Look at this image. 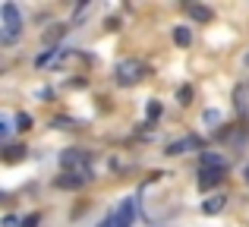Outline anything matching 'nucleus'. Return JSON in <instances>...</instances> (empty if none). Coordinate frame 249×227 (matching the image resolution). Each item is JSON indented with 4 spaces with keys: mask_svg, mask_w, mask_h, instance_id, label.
I'll return each mask as SVG.
<instances>
[{
    "mask_svg": "<svg viewBox=\"0 0 249 227\" xmlns=\"http://www.w3.org/2000/svg\"><path fill=\"white\" fill-rule=\"evenodd\" d=\"M98 227H126V224H123V221H120L117 215H107V218H104V221L98 224Z\"/></svg>",
    "mask_w": 249,
    "mask_h": 227,
    "instance_id": "obj_15",
    "label": "nucleus"
},
{
    "mask_svg": "<svg viewBox=\"0 0 249 227\" xmlns=\"http://www.w3.org/2000/svg\"><path fill=\"white\" fill-rule=\"evenodd\" d=\"M22 155H25V148H22V145H10V148H6V155H3V158H6V161H19Z\"/></svg>",
    "mask_w": 249,
    "mask_h": 227,
    "instance_id": "obj_13",
    "label": "nucleus"
},
{
    "mask_svg": "<svg viewBox=\"0 0 249 227\" xmlns=\"http://www.w3.org/2000/svg\"><path fill=\"white\" fill-rule=\"evenodd\" d=\"M0 16H3V44H10L19 35V29H22V16H19L16 3H3L0 6Z\"/></svg>",
    "mask_w": 249,
    "mask_h": 227,
    "instance_id": "obj_3",
    "label": "nucleus"
},
{
    "mask_svg": "<svg viewBox=\"0 0 249 227\" xmlns=\"http://www.w3.org/2000/svg\"><path fill=\"white\" fill-rule=\"evenodd\" d=\"M60 164L67 174H76L82 180H91V161H89V152H79V148H67L60 155Z\"/></svg>",
    "mask_w": 249,
    "mask_h": 227,
    "instance_id": "obj_1",
    "label": "nucleus"
},
{
    "mask_svg": "<svg viewBox=\"0 0 249 227\" xmlns=\"http://www.w3.org/2000/svg\"><path fill=\"white\" fill-rule=\"evenodd\" d=\"M63 32H67V25H57V29H48V32H44V41H57V38H60Z\"/></svg>",
    "mask_w": 249,
    "mask_h": 227,
    "instance_id": "obj_14",
    "label": "nucleus"
},
{
    "mask_svg": "<svg viewBox=\"0 0 249 227\" xmlns=\"http://www.w3.org/2000/svg\"><path fill=\"white\" fill-rule=\"evenodd\" d=\"M202 167H218V171H227V158L218 152H202Z\"/></svg>",
    "mask_w": 249,
    "mask_h": 227,
    "instance_id": "obj_6",
    "label": "nucleus"
},
{
    "mask_svg": "<svg viewBox=\"0 0 249 227\" xmlns=\"http://www.w3.org/2000/svg\"><path fill=\"white\" fill-rule=\"evenodd\" d=\"M243 177H246V183H249V167H246V171H243Z\"/></svg>",
    "mask_w": 249,
    "mask_h": 227,
    "instance_id": "obj_20",
    "label": "nucleus"
},
{
    "mask_svg": "<svg viewBox=\"0 0 249 227\" xmlns=\"http://www.w3.org/2000/svg\"><path fill=\"white\" fill-rule=\"evenodd\" d=\"M224 205H227L224 196H212V199L202 202V211H205V215H218V211H224Z\"/></svg>",
    "mask_w": 249,
    "mask_h": 227,
    "instance_id": "obj_10",
    "label": "nucleus"
},
{
    "mask_svg": "<svg viewBox=\"0 0 249 227\" xmlns=\"http://www.w3.org/2000/svg\"><path fill=\"white\" fill-rule=\"evenodd\" d=\"M16 129H19V133H25V129H32V117L25 114V111H19V114H16Z\"/></svg>",
    "mask_w": 249,
    "mask_h": 227,
    "instance_id": "obj_12",
    "label": "nucleus"
},
{
    "mask_svg": "<svg viewBox=\"0 0 249 227\" xmlns=\"http://www.w3.org/2000/svg\"><path fill=\"white\" fill-rule=\"evenodd\" d=\"M133 215H136V199H123V205L117 209V218L129 227V224H133Z\"/></svg>",
    "mask_w": 249,
    "mask_h": 227,
    "instance_id": "obj_7",
    "label": "nucleus"
},
{
    "mask_svg": "<svg viewBox=\"0 0 249 227\" xmlns=\"http://www.w3.org/2000/svg\"><path fill=\"white\" fill-rule=\"evenodd\" d=\"M246 67H249V54H246Z\"/></svg>",
    "mask_w": 249,
    "mask_h": 227,
    "instance_id": "obj_21",
    "label": "nucleus"
},
{
    "mask_svg": "<svg viewBox=\"0 0 249 227\" xmlns=\"http://www.w3.org/2000/svg\"><path fill=\"white\" fill-rule=\"evenodd\" d=\"M145 114H148V120H155V117H161V105H158V101H152Z\"/></svg>",
    "mask_w": 249,
    "mask_h": 227,
    "instance_id": "obj_18",
    "label": "nucleus"
},
{
    "mask_svg": "<svg viewBox=\"0 0 249 227\" xmlns=\"http://www.w3.org/2000/svg\"><path fill=\"white\" fill-rule=\"evenodd\" d=\"M186 13H189V19H196V22H208V19H212V10L202 6V3H186Z\"/></svg>",
    "mask_w": 249,
    "mask_h": 227,
    "instance_id": "obj_8",
    "label": "nucleus"
},
{
    "mask_svg": "<svg viewBox=\"0 0 249 227\" xmlns=\"http://www.w3.org/2000/svg\"><path fill=\"white\" fill-rule=\"evenodd\" d=\"M117 82H120V86H136V82H142L148 76V67L142 60H133V57H129V60H120L117 63Z\"/></svg>",
    "mask_w": 249,
    "mask_h": 227,
    "instance_id": "obj_2",
    "label": "nucleus"
},
{
    "mask_svg": "<svg viewBox=\"0 0 249 227\" xmlns=\"http://www.w3.org/2000/svg\"><path fill=\"white\" fill-rule=\"evenodd\" d=\"M183 152H202V136H183L167 145V155H183Z\"/></svg>",
    "mask_w": 249,
    "mask_h": 227,
    "instance_id": "obj_4",
    "label": "nucleus"
},
{
    "mask_svg": "<svg viewBox=\"0 0 249 227\" xmlns=\"http://www.w3.org/2000/svg\"><path fill=\"white\" fill-rule=\"evenodd\" d=\"M3 227H22V221H16L13 215H6V218H3Z\"/></svg>",
    "mask_w": 249,
    "mask_h": 227,
    "instance_id": "obj_19",
    "label": "nucleus"
},
{
    "mask_svg": "<svg viewBox=\"0 0 249 227\" xmlns=\"http://www.w3.org/2000/svg\"><path fill=\"white\" fill-rule=\"evenodd\" d=\"M174 41L180 44V48H189V41H193V32H189L186 25H177V29H174Z\"/></svg>",
    "mask_w": 249,
    "mask_h": 227,
    "instance_id": "obj_11",
    "label": "nucleus"
},
{
    "mask_svg": "<svg viewBox=\"0 0 249 227\" xmlns=\"http://www.w3.org/2000/svg\"><path fill=\"white\" fill-rule=\"evenodd\" d=\"M193 101V86H183L180 88V105H189Z\"/></svg>",
    "mask_w": 249,
    "mask_h": 227,
    "instance_id": "obj_17",
    "label": "nucleus"
},
{
    "mask_svg": "<svg viewBox=\"0 0 249 227\" xmlns=\"http://www.w3.org/2000/svg\"><path fill=\"white\" fill-rule=\"evenodd\" d=\"M41 224V215H38V211H32L29 218H22V227H38Z\"/></svg>",
    "mask_w": 249,
    "mask_h": 227,
    "instance_id": "obj_16",
    "label": "nucleus"
},
{
    "mask_svg": "<svg viewBox=\"0 0 249 227\" xmlns=\"http://www.w3.org/2000/svg\"><path fill=\"white\" fill-rule=\"evenodd\" d=\"M82 183H89V180L76 177V174H60V177H57V186H60V190H79Z\"/></svg>",
    "mask_w": 249,
    "mask_h": 227,
    "instance_id": "obj_9",
    "label": "nucleus"
},
{
    "mask_svg": "<svg viewBox=\"0 0 249 227\" xmlns=\"http://www.w3.org/2000/svg\"><path fill=\"white\" fill-rule=\"evenodd\" d=\"M227 177V171H218V167H199V190H212L221 180Z\"/></svg>",
    "mask_w": 249,
    "mask_h": 227,
    "instance_id": "obj_5",
    "label": "nucleus"
}]
</instances>
